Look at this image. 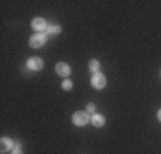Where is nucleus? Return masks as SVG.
Instances as JSON below:
<instances>
[{
  "label": "nucleus",
  "mask_w": 161,
  "mask_h": 154,
  "mask_svg": "<svg viewBox=\"0 0 161 154\" xmlns=\"http://www.w3.org/2000/svg\"><path fill=\"white\" fill-rule=\"evenodd\" d=\"M91 84H93V87H96V89H103V87L106 86L105 75L99 74V72H94V74H93V79H91Z\"/></svg>",
  "instance_id": "nucleus-1"
},
{
  "label": "nucleus",
  "mask_w": 161,
  "mask_h": 154,
  "mask_svg": "<svg viewBox=\"0 0 161 154\" xmlns=\"http://www.w3.org/2000/svg\"><path fill=\"white\" fill-rule=\"evenodd\" d=\"M72 122H74L75 125L82 127V125H86V123L89 122V117H87L86 113H82V111H77V113H74V117H72Z\"/></svg>",
  "instance_id": "nucleus-2"
},
{
  "label": "nucleus",
  "mask_w": 161,
  "mask_h": 154,
  "mask_svg": "<svg viewBox=\"0 0 161 154\" xmlns=\"http://www.w3.org/2000/svg\"><path fill=\"white\" fill-rule=\"evenodd\" d=\"M45 41H47V36L40 33V34H34L31 40H29V43H31L33 48H40V46H43V45H45Z\"/></svg>",
  "instance_id": "nucleus-3"
},
{
  "label": "nucleus",
  "mask_w": 161,
  "mask_h": 154,
  "mask_svg": "<svg viewBox=\"0 0 161 154\" xmlns=\"http://www.w3.org/2000/svg\"><path fill=\"white\" fill-rule=\"evenodd\" d=\"M28 69L29 70H41V69H43V60L41 58H29L28 60Z\"/></svg>",
  "instance_id": "nucleus-4"
},
{
  "label": "nucleus",
  "mask_w": 161,
  "mask_h": 154,
  "mask_svg": "<svg viewBox=\"0 0 161 154\" xmlns=\"http://www.w3.org/2000/svg\"><path fill=\"white\" fill-rule=\"evenodd\" d=\"M57 74L62 75V77H67L69 74H70V67H69L67 63H57Z\"/></svg>",
  "instance_id": "nucleus-5"
},
{
  "label": "nucleus",
  "mask_w": 161,
  "mask_h": 154,
  "mask_svg": "<svg viewBox=\"0 0 161 154\" xmlns=\"http://www.w3.org/2000/svg\"><path fill=\"white\" fill-rule=\"evenodd\" d=\"M12 147H14V144H12V140H10V139L3 137L2 140H0V151H2V152H7V151H10Z\"/></svg>",
  "instance_id": "nucleus-6"
},
{
  "label": "nucleus",
  "mask_w": 161,
  "mask_h": 154,
  "mask_svg": "<svg viewBox=\"0 0 161 154\" xmlns=\"http://www.w3.org/2000/svg\"><path fill=\"white\" fill-rule=\"evenodd\" d=\"M33 28L36 29V31H45V28H47V22H45L41 17H38V19H34V21H33Z\"/></svg>",
  "instance_id": "nucleus-7"
},
{
  "label": "nucleus",
  "mask_w": 161,
  "mask_h": 154,
  "mask_svg": "<svg viewBox=\"0 0 161 154\" xmlns=\"http://www.w3.org/2000/svg\"><path fill=\"white\" fill-rule=\"evenodd\" d=\"M91 122H93L94 127H103V125H105V118H103L101 115H93Z\"/></svg>",
  "instance_id": "nucleus-8"
},
{
  "label": "nucleus",
  "mask_w": 161,
  "mask_h": 154,
  "mask_svg": "<svg viewBox=\"0 0 161 154\" xmlns=\"http://www.w3.org/2000/svg\"><path fill=\"white\" fill-rule=\"evenodd\" d=\"M89 69H91L93 72H96L98 69H99V62H98V60H91V62H89Z\"/></svg>",
  "instance_id": "nucleus-9"
},
{
  "label": "nucleus",
  "mask_w": 161,
  "mask_h": 154,
  "mask_svg": "<svg viewBox=\"0 0 161 154\" xmlns=\"http://www.w3.org/2000/svg\"><path fill=\"white\" fill-rule=\"evenodd\" d=\"M62 89L64 91H69V89H72V82L69 79H65L64 82H62Z\"/></svg>",
  "instance_id": "nucleus-10"
},
{
  "label": "nucleus",
  "mask_w": 161,
  "mask_h": 154,
  "mask_svg": "<svg viewBox=\"0 0 161 154\" xmlns=\"http://www.w3.org/2000/svg\"><path fill=\"white\" fill-rule=\"evenodd\" d=\"M48 33H52V34H58L60 33V26H50V29H48Z\"/></svg>",
  "instance_id": "nucleus-11"
},
{
  "label": "nucleus",
  "mask_w": 161,
  "mask_h": 154,
  "mask_svg": "<svg viewBox=\"0 0 161 154\" xmlns=\"http://www.w3.org/2000/svg\"><path fill=\"white\" fill-rule=\"evenodd\" d=\"M10 154H22V151H21V147H19V146H16V147L12 149V152Z\"/></svg>",
  "instance_id": "nucleus-12"
},
{
  "label": "nucleus",
  "mask_w": 161,
  "mask_h": 154,
  "mask_svg": "<svg viewBox=\"0 0 161 154\" xmlns=\"http://www.w3.org/2000/svg\"><path fill=\"white\" fill-rule=\"evenodd\" d=\"M96 110V106L93 105V103H91V105H87V111H94Z\"/></svg>",
  "instance_id": "nucleus-13"
},
{
  "label": "nucleus",
  "mask_w": 161,
  "mask_h": 154,
  "mask_svg": "<svg viewBox=\"0 0 161 154\" xmlns=\"http://www.w3.org/2000/svg\"><path fill=\"white\" fill-rule=\"evenodd\" d=\"M158 118H159V120H161V110H159V113H158Z\"/></svg>",
  "instance_id": "nucleus-14"
}]
</instances>
